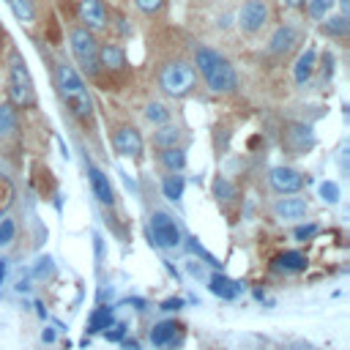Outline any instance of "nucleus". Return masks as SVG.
<instances>
[{"instance_id":"obj_39","label":"nucleus","mask_w":350,"mask_h":350,"mask_svg":"<svg viewBox=\"0 0 350 350\" xmlns=\"http://www.w3.org/2000/svg\"><path fill=\"white\" fill-rule=\"evenodd\" d=\"M183 298H178V295H172V298H164L161 304H159V309L161 312H178V309H183Z\"/></svg>"},{"instance_id":"obj_46","label":"nucleus","mask_w":350,"mask_h":350,"mask_svg":"<svg viewBox=\"0 0 350 350\" xmlns=\"http://www.w3.org/2000/svg\"><path fill=\"white\" fill-rule=\"evenodd\" d=\"M131 304H134V309H139V312L145 309V301H142V298H131Z\"/></svg>"},{"instance_id":"obj_3","label":"nucleus","mask_w":350,"mask_h":350,"mask_svg":"<svg viewBox=\"0 0 350 350\" xmlns=\"http://www.w3.org/2000/svg\"><path fill=\"white\" fill-rule=\"evenodd\" d=\"M156 85L170 98H186L197 88V71L191 57H186L180 49L164 55L156 60Z\"/></svg>"},{"instance_id":"obj_8","label":"nucleus","mask_w":350,"mask_h":350,"mask_svg":"<svg viewBox=\"0 0 350 350\" xmlns=\"http://www.w3.org/2000/svg\"><path fill=\"white\" fill-rule=\"evenodd\" d=\"M148 230H150V243H156L164 252H172L178 246H183V230L175 221V216L167 213V211L156 208L150 213V219H148Z\"/></svg>"},{"instance_id":"obj_16","label":"nucleus","mask_w":350,"mask_h":350,"mask_svg":"<svg viewBox=\"0 0 350 350\" xmlns=\"http://www.w3.org/2000/svg\"><path fill=\"white\" fill-rule=\"evenodd\" d=\"M271 213H273L276 219H282V221H298V219H304V216L309 213V202H306L304 197H290V194H284V197H279V200L271 205Z\"/></svg>"},{"instance_id":"obj_11","label":"nucleus","mask_w":350,"mask_h":350,"mask_svg":"<svg viewBox=\"0 0 350 350\" xmlns=\"http://www.w3.org/2000/svg\"><path fill=\"white\" fill-rule=\"evenodd\" d=\"M282 148L287 150V156H304L306 150L314 148V134L306 123H284L282 129Z\"/></svg>"},{"instance_id":"obj_13","label":"nucleus","mask_w":350,"mask_h":350,"mask_svg":"<svg viewBox=\"0 0 350 350\" xmlns=\"http://www.w3.org/2000/svg\"><path fill=\"white\" fill-rule=\"evenodd\" d=\"M77 16L82 22V27L101 33L109 27V8L104 0H79L77 3Z\"/></svg>"},{"instance_id":"obj_27","label":"nucleus","mask_w":350,"mask_h":350,"mask_svg":"<svg viewBox=\"0 0 350 350\" xmlns=\"http://www.w3.org/2000/svg\"><path fill=\"white\" fill-rule=\"evenodd\" d=\"M320 30H323L325 36H331V38L345 41V38H347V33H350V22H347V16L336 14V16H328V19L320 25Z\"/></svg>"},{"instance_id":"obj_26","label":"nucleus","mask_w":350,"mask_h":350,"mask_svg":"<svg viewBox=\"0 0 350 350\" xmlns=\"http://www.w3.org/2000/svg\"><path fill=\"white\" fill-rule=\"evenodd\" d=\"M183 189H186V178L180 172H167V178L161 180V191L170 202H178L183 197Z\"/></svg>"},{"instance_id":"obj_18","label":"nucleus","mask_w":350,"mask_h":350,"mask_svg":"<svg viewBox=\"0 0 350 350\" xmlns=\"http://www.w3.org/2000/svg\"><path fill=\"white\" fill-rule=\"evenodd\" d=\"M208 290H211L216 298H221V301H235V298L246 290V284L230 279V276L221 273V271H213V273H208Z\"/></svg>"},{"instance_id":"obj_40","label":"nucleus","mask_w":350,"mask_h":350,"mask_svg":"<svg viewBox=\"0 0 350 350\" xmlns=\"http://www.w3.org/2000/svg\"><path fill=\"white\" fill-rule=\"evenodd\" d=\"M55 339H57V336H55V328H44V331H41V342H44V345H52Z\"/></svg>"},{"instance_id":"obj_38","label":"nucleus","mask_w":350,"mask_h":350,"mask_svg":"<svg viewBox=\"0 0 350 350\" xmlns=\"http://www.w3.org/2000/svg\"><path fill=\"white\" fill-rule=\"evenodd\" d=\"M186 271H189V276H194V279H208L205 262H200V260H186Z\"/></svg>"},{"instance_id":"obj_44","label":"nucleus","mask_w":350,"mask_h":350,"mask_svg":"<svg viewBox=\"0 0 350 350\" xmlns=\"http://www.w3.org/2000/svg\"><path fill=\"white\" fill-rule=\"evenodd\" d=\"M282 3H284L287 8H301V5H304V0H282Z\"/></svg>"},{"instance_id":"obj_22","label":"nucleus","mask_w":350,"mask_h":350,"mask_svg":"<svg viewBox=\"0 0 350 350\" xmlns=\"http://www.w3.org/2000/svg\"><path fill=\"white\" fill-rule=\"evenodd\" d=\"M306 265H309V260L298 249H287V252H279L273 257V268L284 271V273H301V271H306Z\"/></svg>"},{"instance_id":"obj_15","label":"nucleus","mask_w":350,"mask_h":350,"mask_svg":"<svg viewBox=\"0 0 350 350\" xmlns=\"http://www.w3.org/2000/svg\"><path fill=\"white\" fill-rule=\"evenodd\" d=\"M298 41H301V33H298V27H293V25H279L276 30H273V36L268 38V46H265V52L271 55V57H287L295 46H298Z\"/></svg>"},{"instance_id":"obj_20","label":"nucleus","mask_w":350,"mask_h":350,"mask_svg":"<svg viewBox=\"0 0 350 350\" xmlns=\"http://www.w3.org/2000/svg\"><path fill=\"white\" fill-rule=\"evenodd\" d=\"M314 68H317V52H314V46H306V49L298 55L295 66H293V79H295V85H306V82L312 79Z\"/></svg>"},{"instance_id":"obj_21","label":"nucleus","mask_w":350,"mask_h":350,"mask_svg":"<svg viewBox=\"0 0 350 350\" xmlns=\"http://www.w3.org/2000/svg\"><path fill=\"white\" fill-rule=\"evenodd\" d=\"M211 189H213L216 202H219V205H221V211H227V213H230V208H232V205H238V202H241L238 189H235L224 175H216V178H213V183H211Z\"/></svg>"},{"instance_id":"obj_19","label":"nucleus","mask_w":350,"mask_h":350,"mask_svg":"<svg viewBox=\"0 0 350 350\" xmlns=\"http://www.w3.org/2000/svg\"><path fill=\"white\" fill-rule=\"evenodd\" d=\"M180 323L178 320H159V323H153V328H150V345L153 347H170V345H175V336L180 334Z\"/></svg>"},{"instance_id":"obj_41","label":"nucleus","mask_w":350,"mask_h":350,"mask_svg":"<svg viewBox=\"0 0 350 350\" xmlns=\"http://www.w3.org/2000/svg\"><path fill=\"white\" fill-rule=\"evenodd\" d=\"M120 345H123V350H142V347H139V342H137V339H123V342H120Z\"/></svg>"},{"instance_id":"obj_23","label":"nucleus","mask_w":350,"mask_h":350,"mask_svg":"<svg viewBox=\"0 0 350 350\" xmlns=\"http://www.w3.org/2000/svg\"><path fill=\"white\" fill-rule=\"evenodd\" d=\"M156 161L164 172H180L186 167V148H161L156 150Z\"/></svg>"},{"instance_id":"obj_36","label":"nucleus","mask_w":350,"mask_h":350,"mask_svg":"<svg viewBox=\"0 0 350 350\" xmlns=\"http://www.w3.org/2000/svg\"><path fill=\"white\" fill-rule=\"evenodd\" d=\"M33 273H36V279H49V276L55 273V265H52V257H41Z\"/></svg>"},{"instance_id":"obj_37","label":"nucleus","mask_w":350,"mask_h":350,"mask_svg":"<svg viewBox=\"0 0 350 350\" xmlns=\"http://www.w3.org/2000/svg\"><path fill=\"white\" fill-rule=\"evenodd\" d=\"M293 235H295L298 241H309V238H314V235H317V224H314V221L301 224V227H295V230H293Z\"/></svg>"},{"instance_id":"obj_35","label":"nucleus","mask_w":350,"mask_h":350,"mask_svg":"<svg viewBox=\"0 0 350 350\" xmlns=\"http://www.w3.org/2000/svg\"><path fill=\"white\" fill-rule=\"evenodd\" d=\"M306 3V11H309V16H314V19H323L331 8H334V3L336 0H304Z\"/></svg>"},{"instance_id":"obj_45","label":"nucleus","mask_w":350,"mask_h":350,"mask_svg":"<svg viewBox=\"0 0 350 350\" xmlns=\"http://www.w3.org/2000/svg\"><path fill=\"white\" fill-rule=\"evenodd\" d=\"M27 290H30V282H22V279H19V284H16V293H27Z\"/></svg>"},{"instance_id":"obj_29","label":"nucleus","mask_w":350,"mask_h":350,"mask_svg":"<svg viewBox=\"0 0 350 350\" xmlns=\"http://www.w3.org/2000/svg\"><path fill=\"white\" fill-rule=\"evenodd\" d=\"M183 241H186V249H189L200 262H205V265H211V268L221 271V262H219V260H216V257H213V254H211V252H208V249H205L194 235H189V238H183Z\"/></svg>"},{"instance_id":"obj_32","label":"nucleus","mask_w":350,"mask_h":350,"mask_svg":"<svg viewBox=\"0 0 350 350\" xmlns=\"http://www.w3.org/2000/svg\"><path fill=\"white\" fill-rule=\"evenodd\" d=\"M14 238H16V219L5 213V216H0V249L11 246Z\"/></svg>"},{"instance_id":"obj_48","label":"nucleus","mask_w":350,"mask_h":350,"mask_svg":"<svg viewBox=\"0 0 350 350\" xmlns=\"http://www.w3.org/2000/svg\"><path fill=\"white\" fill-rule=\"evenodd\" d=\"M3 38H5V33H3V27H0V41H3ZM0 49H3V44H0Z\"/></svg>"},{"instance_id":"obj_12","label":"nucleus","mask_w":350,"mask_h":350,"mask_svg":"<svg viewBox=\"0 0 350 350\" xmlns=\"http://www.w3.org/2000/svg\"><path fill=\"white\" fill-rule=\"evenodd\" d=\"M268 186L273 194H298L304 186H306V178L304 172H298L295 167H273L268 172Z\"/></svg>"},{"instance_id":"obj_43","label":"nucleus","mask_w":350,"mask_h":350,"mask_svg":"<svg viewBox=\"0 0 350 350\" xmlns=\"http://www.w3.org/2000/svg\"><path fill=\"white\" fill-rule=\"evenodd\" d=\"M342 5V16H350V0H339Z\"/></svg>"},{"instance_id":"obj_6","label":"nucleus","mask_w":350,"mask_h":350,"mask_svg":"<svg viewBox=\"0 0 350 350\" xmlns=\"http://www.w3.org/2000/svg\"><path fill=\"white\" fill-rule=\"evenodd\" d=\"M107 131H109V142H112V148H115L118 156L131 159V161H139L142 159L145 139H142L139 129L129 118H120V115H115V112L107 109Z\"/></svg>"},{"instance_id":"obj_5","label":"nucleus","mask_w":350,"mask_h":350,"mask_svg":"<svg viewBox=\"0 0 350 350\" xmlns=\"http://www.w3.org/2000/svg\"><path fill=\"white\" fill-rule=\"evenodd\" d=\"M93 82L101 90H120L123 85L131 82V63L126 57V49L118 41L98 44V71Z\"/></svg>"},{"instance_id":"obj_4","label":"nucleus","mask_w":350,"mask_h":350,"mask_svg":"<svg viewBox=\"0 0 350 350\" xmlns=\"http://www.w3.org/2000/svg\"><path fill=\"white\" fill-rule=\"evenodd\" d=\"M5 93H8V104L14 109H36L38 107L33 77H30L27 63L16 46H11L8 57H5Z\"/></svg>"},{"instance_id":"obj_14","label":"nucleus","mask_w":350,"mask_h":350,"mask_svg":"<svg viewBox=\"0 0 350 350\" xmlns=\"http://www.w3.org/2000/svg\"><path fill=\"white\" fill-rule=\"evenodd\" d=\"M85 170H88L90 191H93V197L98 200V205H104V208H115V205H118V197H115V189H112L109 178L104 175V170L96 167L93 159H88V156H85Z\"/></svg>"},{"instance_id":"obj_2","label":"nucleus","mask_w":350,"mask_h":350,"mask_svg":"<svg viewBox=\"0 0 350 350\" xmlns=\"http://www.w3.org/2000/svg\"><path fill=\"white\" fill-rule=\"evenodd\" d=\"M191 63L197 66L194 71L202 77V82H205V88L211 93L227 96V93H235L238 90V74H235L232 63L221 52H216V49H211L205 44H194Z\"/></svg>"},{"instance_id":"obj_47","label":"nucleus","mask_w":350,"mask_h":350,"mask_svg":"<svg viewBox=\"0 0 350 350\" xmlns=\"http://www.w3.org/2000/svg\"><path fill=\"white\" fill-rule=\"evenodd\" d=\"M3 93H5V77L0 74V96H3Z\"/></svg>"},{"instance_id":"obj_1","label":"nucleus","mask_w":350,"mask_h":350,"mask_svg":"<svg viewBox=\"0 0 350 350\" xmlns=\"http://www.w3.org/2000/svg\"><path fill=\"white\" fill-rule=\"evenodd\" d=\"M52 79H55V90H57V96H60L68 118L82 131H93V126H96L93 98H90L88 82L77 71V66H71L68 60H55L52 63Z\"/></svg>"},{"instance_id":"obj_25","label":"nucleus","mask_w":350,"mask_h":350,"mask_svg":"<svg viewBox=\"0 0 350 350\" xmlns=\"http://www.w3.org/2000/svg\"><path fill=\"white\" fill-rule=\"evenodd\" d=\"M142 115H145V120H148L150 126H161V123H170V120H172V109H170L164 101H159V98L145 101Z\"/></svg>"},{"instance_id":"obj_34","label":"nucleus","mask_w":350,"mask_h":350,"mask_svg":"<svg viewBox=\"0 0 350 350\" xmlns=\"http://www.w3.org/2000/svg\"><path fill=\"white\" fill-rule=\"evenodd\" d=\"M317 194H320V200L328 202V205H336V202H339V186H336L334 180H323V183L317 186Z\"/></svg>"},{"instance_id":"obj_31","label":"nucleus","mask_w":350,"mask_h":350,"mask_svg":"<svg viewBox=\"0 0 350 350\" xmlns=\"http://www.w3.org/2000/svg\"><path fill=\"white\" fill-rule=\"evenodd\" d=\"M11 3V11L19 22H36V3L33 0H8Z\"/></svg>"},{"instance_id":"obj_24","label":"nucleus","mask_w":350,"mask_h":350,"mask_svg":"<svg viewBox=\"0 0 350 350\" xmlns=\"http://www.w3.org/2000/svg\"><path fill=\"white\" fill-rule=\"evenodd\" d=\"M112 320H115V309H112L109 304H98V306L90 312V317H88L85 336H90V334H101Z\"/></svg>"},{"instance_id":"obj_17","label":"nucleus","mask_w":350,"mask_h":350,"mask_svg":"<svg viewBox=\"0 0 350 350\" xmlns=\"http://www.w3.org/2000/svg\"><path fill=\"white\" fill-rule=\"evenodd\" d=\"M150 145L156 150H161V148H183L186 145V129L172 123V120L161 123V126H156V131L150 137Z\"/></svg>"},{"instance_id":"obj_7","label":"nucleus","mask_w":350,"mask_h":350,"mask_svg":"<svg viewBox=\"0 0 350 350\" xmlns=\"http://www.w3.org/2000/svg\"><path fill=\"white\" fill-rule=\"evenodd\" d=\"M68 46H71V55L79 66V74H85L90 82L98 71V38L93 30L82 27V25H71L68 27Z\"/></svg>"},{"instance_id":"obj_42","label":"nucleus","mask_w":350,"mask_h":350,"mask_svg":"<svg viewBox=\"0 0 350 350\" xmlns=\"http://www.w3.org/2000/svg\"><path fill=\"white\" fill-rule=\"evenodd\" d=\"M5 273H8V262H5V260H0V284L5 282Z\"/></svg>"},{"instance_id":"obj_33","label":"nucleus","mask_w":350,"mask_h":350,"mask_svg":"<svg viewBox=\"0 0 350 350\" xmlns=\"http://www.w3.org/2000/svg\"><path fill=\"white\" fill-rule=\"evenodd\" d=\"M101 334H104V339H107V342H123V339H126V334H129V325H126V323H120V320H112Z\"/></svg>"},{"instance_id":"obj_10","label":"nucleus","mask_w":350,"mask_h":350,"mask_svg":"<svg viewBox=\"0 0 350 350\" xmlns=\"http://www.w3.org/2000/svg\"><path fill=\"white\" fill-rule=\"evenodd\" d=\"M22 145V131H19V115L8 101H0V153L11 156Z\"/></svg>"},{"instance_id":"obj_28","label":"nucleus","mask_w":350,"mask_h":350,"mask_svg":"<svg viewBox=\"0 0 350 350\" xmlns=\"http://www.w3.org/2000/svg\"><path fill=\"white\" fill-rule=\"evenodd\" d=\"M14 202H16V183L5 172H0V216H5L14 208Z\"/></svg>"},{"instance_id":"obj_30","label":"nucleus","mask_w":350,"mask_h":350,"mask_svg":"<svg viewBox=\"0 0 350 350\" xmlns=\"http://www.w3.org/2000/svg\"><path fill=\"white\" fill-rule=\"evenodd\" d=\"M131 3L148 19H161L167 14V0H131Z\"/></svg>"},{"instance_id":"obj_9","label":"nucleus","mask_w":350,"mask_h":350,"mask_svg":"<svg viewBox=\"0 0 350 350\" xmlns=\"http://www.w3.org/2000/svg\"><path fill=\"white\" fill-rule=\"evenodd\" d=\"M271 3L268 0H243L235 14V25L243 36H260L271 25Z\"/></svg>"}]
</instances>
